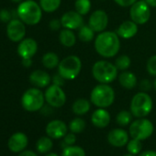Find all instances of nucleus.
<instances>
[{
	"instance_id": "38",
	"label": "nucleus",
	"mask_w": 156,
	"mask_h": 156,
	"mask_svg": "<svg viewBox=\"0 0 156 156\" xmlns=\"http://www.w3.org/2000/svg\"><path fill=\"white\" fill-rule=\"evenodd\" d=\"M51 81H52V84H53V85H57V86L62 87L63 84H64L65 79H64V78H63L62 76H61L59 73H57V74H55V75L52 76Z\"/></svg>"
},
{
	"instance_id": "24",
	"label": "nucleus",
	"mask_w": 156,
	"mask_h": 156,
	"mask_svg": "<svg viewBox=\"0 0 156 156\" xmlns=\"http://www.w3.org/2000/svg\"><path fill=\"white\" fill-rule=\"evenodd\" d=\"M41 62L45 68L54 69V68L58 67V65L60 63V59H59V56L55 52L48 51V52L43 54L42 59H41Z\"/></svg>"
},
{
	"instance_id": "31",
	"label": "nucleus",
	"mask_w": 156,
	"mask_h": 156,
	"mask_svg": "<svg viewBox=\"0 0 156 156\" xmlns=\"http://www.w3.org/2000/svg\"><path fill=\"white\" fill-rule=\"evenodd\" d=\"M62 156H86V151L82 147L71 145L63 149Z\"/></svg>"
},
{
	"instance_id": "12",
	"label": "nucleus",
	"mask_w": 156,
	"mask_h": 156,
	"mask_svg": "<svg viewBox=\"0 0 156 156\" xmlns=\"http://www.w3.org/2000/svg\"><path fill=\"white\" fill-rule=\"evenodd\" d=\"M61 23L62 28L72 30H79L84 25V19L81 14L77 11H67L61 18Z\"/></svg>"
},
{
	"instance_id": "8",
	"label": "nucleus",
	"mask_w": 156,
	"mask_h": 156,
	"mask_svg": "<svg viewBox=\"0 0 156 156\" xmlns=\"http://www.w3.org/2000/svg\"><path fill=\"white\" fill-rule=\"evenodd\" d=\"M154 130L153 124L151 120L140 118L129 125V135L132 139H137L139 140H145L150 138Z\"/></svg>"
},
{
	"instance_id": "5",
	"label": "nucleus",
	"mask_w": 156,
	"mask_h": 156,
	"mask_svg": "<svg viewBox=\"0 0 156 156\" xmlns=\"http://www.w3.org/2000/svg\"><path fill=\"white\" fill-rule=\"evenodd\" d=\"M57 68L58 73L65 80H74L81 73L82 61L76 55H69L60 62Z\"/></svg>"
},
{
	"instance_id": "6",
	"label": "nucleus",
	"mask_w": 156,
	"mask_h": 156,
	"mask_svg": "<svg viewBox=\"0 0 156 156\" xmlns=\"http://www.w3.org/2000/svg\"><path fill=\"white\" fill-rule=\"evenodd\" d=\"M153 107L151 98L146 92L137 93L130 101V112L135 118H145L148 116Z\"/></svg>"
},
{
	"instance_id": "34",
	"label": "nucleus",
	"mask_w": 156,
	"mask_h": 156,
	"mask_svg": "<svg viewBox=\"0 0 156 156\" xmlns=\"http://www.w3.org/2000/svg\"><path fill=\"white\" fill-rule=\"evenodd\" d=\"M146 70L150 75L156 77V55L151 56L146 63Z\"/></svg>"
},
{
	"instance_id": "1",
	"label": "nucleus",
	"mask_w": 156,
	"mask_h": 156,
	"mask_svg": "<svg viewBox=\"0 0 156 156\" xmlns=\"http://www.w3.org/2000/svg\"><path fill=\"white\" fill-rule=\"evenodd\" d=\"M95 50L104 58H112L120 49L119 36L114 31H102L95 39Z\"/></svg>"
},
{
	"instance_id": "40",
	"label": "nucleus",
	"mask_w": 156,
	"mask_h": 156,
	"mask_svg": "<svg viewBox=\"0 0 156 156\" xmlns=\"http://www.w3.org/2000/svg\"><path fill=\"white\" fill-rule=\"evenodd\" d=\"M152 86H153V85H151V81H149L148 79H143V80L140 82V89H141L143 92H146V91L151 90V88Z\"/></svg>"
},
{
	"instance_id": "10",
	"label": "nucleus",
	"mask_w": 156,
	"mask_h": 156,
	"mask_svg": "<svg viewBox=\"0 0 156 156\" xmlns=\"http://www.w3.org/2000/svg\"><path fill=\"white\" fill-rule=\"evenodd\" d=\"M45 101L52 108H62L66 102V94L62 87L51 85L47 87L45 93Z\"/></svg>"
},
{
	"instance_id": "23",
	"label": "nucleus",
	"mask_w": 156,
	"mask_h": 156,
	"mask_svg": "<svg viewBox=\"0 0 156 156\" xmlns=\"http://www.w3.org/2000/svg\"><path fill=\"white\" fill-rule=\"evenodd\" d=\"M91 108V101L86 98H79L73 102L72 106L73 112L77 116H83L86 115Z\"/></svg>"
},
{
	"instance_id": "45",
	"label": "nucleus",
	"mask_w": 156,
	"mask_h": 156,
	"mask_svg": "<svg viewBox=\"0 0 156 156\" xmlns=\"http://www.w3.org/2000/svg\"><path fill=\"white\" fill-rule=\"evenodd\" d=\"M45 156H59L57 153H54V152H48Z\"/></svg>"
},
{
	"instance_id": "20",
	"label": "nucleus",
	"mask_w": 156,
	"mask_h": 156,
	"mask_svg": "<svg viewBox=\"0 0 156 156\" xmlns=\"http://www.w3.org/2000/svg\"><path fill=\"white\" fill-rule=\"evenodd\" d=\"M91 122L97 128H106L110 122V114L106 108H98L93 112L91 116Z\"/></svg>"
},
{
	"instance_id": "29",
	"label": "nucleus",
	"mask_w": 156,
	"mask_h": 156,
	"mask_svg": "<svg viewBox=\"0 0 156 156\" xmlns=\"http://www.w3.org/2000/svg\"><path fill=\"white\" fill-rule=\"evenodd\" d=\"M74 9L82 16H85L89 13L91 9V1L90 0H75Z\"/></svg>"
},
{
	"instance_id": "42",
	"label": "nucleus",
	"mask_w": 156,
	"mask_h": 156,
	"mask_svg": "<svg viewBox=\"0 0 156 156\" xmlns=\"http://www.w3.org/2000/svg\"><path fill=\"white\" fill-rule=\"evenodd\" d=\"M22 65L26 68H30L32 65V60L31 58H26V59H22Z\"/></svg>"
},
{
	"instance_id": "33",
	"label": "nucleus",
	"mask_w": 156,
	"mask_h": 156,
	"mask_svg": "<svg viewBox=\"0 0 156 156\" xmlns=\"http://www.w3.org/2000/svg\"><path fill=\"white\" fill-rule=\"evenodd\" d=\"M141 140H139L137 139H132L127 143V150L129 153H131L133 155L138 154L141 151Z\"/></svg>"
},
{
	"instance_id": "32",
	"label": "nucleus",
	"mask_w": 156,
	"mask_h": 156,
	"mask_svg": "<svg viewBox=\"0 0 156 156\" xmlns=\"http://www.w3.org/2000/svg\"><path fill=\"white\" fill-rule=\"evenodd\" d=\"M130 64H131V60H130V58H129L128 55H125V54L119 56V57L116 59V61H115V65H116V67H117L119 70H120V71H126L127 69L129 68Z\"/></svg>"
},
{
	"instance_id": "47",
	"label": "nucleus",
	"mask_w": 156,
	"mask_h": 156,
	"mask_svg": "<svg viewBox=\"0 0 156 156\" xmlns=\"http://www.w3.org/2000/svg\"><path fill=\"white\" fill-rule=\"evenodd\" d=\"M12 1L14 3H20V2H22V0H12Z\"/></svg>"
},
{
	"instance_id": "25",
	"label": "nucleus",
	"mask_w": 156,
	"mask_h": 156,
	"mask_svg": "<svg viewBox=\"0 0 156 156\" xmlns=\"http://www.w3.org/2000/svg\"><path fill=\"white\" fill-rule=\"evenodd\" d=\"M53 147L52 139L49 136L41 137L36 142V150L40 153H48L51 151Z\"/></svg>"
},
{
	"instance_id": "35",
	"label": "nucleus",
	"mask_w": 156,
	"mask_h": 156,
	"mask_svg": "<svg viewBox=\"0 0 156 156\" xmlns=\"http://www.w3.org/2000/svg\"><path fill=\"white\" fill-rule=\"evenodd\" d=\"M12 20L11 13L8 9H1L0 10V20L5 23H9Z\"/></svg>"
},
{
	"instance_id": "39",
	"label": "nucleus",
	"mask_w": 156,
	"mask_h": 156,
	"mask_svg": "<svg viewBox=\"0 0 156 156\" xmlns=\"http://www.w3.org/2000/svg\"><path fill=\"white\" fill-rule=\"evenodd\" d=\"M49 27L51 30L53 31H56V30H59L62 26V23H61V20H52L50 21L49 23Z\"/></svg>"
},
{
	"instance_id": "14",
	"label": "nucleus",
	"mask_w": 156,
	"mask_h": 156,
	"mask_svg": "<svg viewBox=\"0 0 156 156\" xmlns=\"http://www.w3.org/2000/svg\"><path fill=\"white\" fill-rule=\"evenodd\" d=\"M29 143L28 136L24 132H15L8 140V147L10 151L14 153H20L24 151Z\"/></svg>"
},
{
	"instance_id": "16",
	"label": "nucleus",
	"mask_w": 156,
	"mask_h": 156,
	"mask_svg": "<svg viewBox=\"0 0 156 156\" xmlns=\"http://www.w3.org/2000/svg\"><path fill=\"white\" fill-rule=\"evenodd\" d=\"M38 51V43L34 39L31 38H26L23 39L21 41H20V44L18 45V54L21 57V59L26 58H31L36 54Z\"/></svg>"
},
{
	"instance_id": "17",
	"label": "nucleus",
	"mask_w": 156,
	"mask_h": 156,
	"mask_svg": "<svg viewBox=\"0 0 156 156\" xmlns=\"http://www.w3.org/2000/svg\"><path fill=\"white\" fill-rule=\"evenodd\" d=\"M108 141L114 147H123L129 142V134L123 129H114L108 132Z\"/></svg>"
},
{
	"instance_id": "13",
	"label": "nucleus",
	"mask_w": 156,
	"mask_h": 156,
	"mask_svg": "<svg viewBox=\"0 0 156 156\" xmlns=\"http://www.w3.org/2000/svg\"><path fill=\"white\" fill-rule=\"evenodd\" d=\"M108 24V14L102 10L98 9L94 11L88 20V25L95 30V32H102L104 31Z\"/></svg>"
},
{
	"instance_id": "21",
	"label": "nucleus",
	"mask_w": 156,
	"mask_h": 156,
	"mask_svg": "<svg viewBox=\"0 0 156 156\" xmlns=\"http://www.w3.org/2000/svg\"><path fill=\"white\" fill-rule=\"evenodd\" d=\"M119 82L120 86L126 89H133L137 86V77L134 73L129 71H123L119 76Z\"/></svg>"
},
{
	"instance_id": "37",
	"label": "nucleus",
	"mask_w": 156,
	"mask_h": 156,
	"mask_svg": "<svg viewBox=\"0 0 156 156\" xmlns=\"http://www.w3.org/2000/svg\"><path fill=\"white\" fill-rule=\"evenodd\" d=\"M114 1L116 4H118L120 7L128 8V7H131L138 0H114Z\"/></svg>"
},
{
	"instance_id": "22",
	"label": "nucleus",
	"mask_w": 156,
	"mask_h": 156,
	"mask_svg": "<svg viewBox=\"0 0 156 156\" xmlns=\"http://www.w3.org/2000/svg\"><path fill=\"white\" fill-rule=\"evenodd\" d=\"M59 41L61 44L64 47H73L76 42V36L73 30L63 28L59 33Z\"/></svg>"
},
{
	"instance_id": "46",
	"label": "nucleus",
	"mask_w": 156,
	"mask_h": 156,
	"mask_svg": "<svg viewBox=\"0 0 156 156\" xmlns=\"http://www.w3.org/2000/svg\"><path fill=\"white\" fill-rule=\"evenodd\" d=\"M153 87H154V89H155V91H156V77H155V79H154V81H153Z\"/></svg>"
},
{
	"instance_id": "11",
	"label": "nucleus",
	"mask_w": 156,
	"mask_h": 156,
	"mask_svg": "<svg viewBox=\"0 0 156 156\" xmlns=\"http://www.w3.org/2000/svg\"><path fill=\"white\" fill-rule=\"evenodd\" d=\"M26 24L20 19H12L7 26V35L13 42H20L26 36Z\"/></svg>"
},
{
	"instance_id": "43",
	"label": "nucleus",
	"mask_w": 156,
	"mask_h": 156,
	"mask_svg": "<svg viewBox=\"0 0 156 156\" xmlns=\"http://www.w3.org/2000/svg\"><path fill=\"white\" fill-rule=\"evenodd\" d=\"M139 156H156V151H145L143 152H141Z\"/></svg>"
},
{
	"instance_id": "15",
	"label": "nucleus",
	"mask_w": 156,
	"mask_h": 156,
	"mask_svg": "<svg viewBox=\"0 0 156 156\" xmlns=\"http://www.w3.org/2000/svg\"><path fill=\"white\" fill-rule=\"evenodd\" d=\"M46 134L51 139L59 140L67 134V125L60 119H53L46 126Z\"/></svg>"
},
{
	"instance_id": "3",
	"label": "nucleus",
	"mask_w": 156,
	"mask_h": 156,
	"mask_svg": "<svg viewBox=\"0 0 156 156\" xmlns=\"http://www.w3.org/2000/svg\"><path fill=\"white\" fill-rule=\"evenodd\" d=\"M119 69L115 63L101 60L96 62L92 66V75L99 84H110L118 78Z\"/></svg>"
},
{
	"instance_id": "26",
	"label": "nucleus",
	"mask_w": 156,
	"mask_h": 156,
	"mask_svg": "<svg viewBox=\"0 0 156 156\" xmlns=\"http://www.w3.org/2000/svg\"><path fill=\"white\" fill-rule=\"evenodd\" d=\"M95 30L89 25H83L78 30V38L81 41L89 42L95 39Z\"/></svg>"
},
{
	"instance_id": "18",
	"label": "nucleus",
	"mask_w": 156,
	"mask_h": 156,
	"mask_svg": "<svg viewBox=\"0 0 156 156\" xmlns=\"http://www.w3.org/2000/svg\"><path fill=\"white\" fill-rule=\"evenodd\" d=\"M30 82L35 87L44 88L49 87L51 82V75L43 70H35L30 75Z\"/></svg>"
},
{
	"instance_id": "48",
	"label": "nucleus",
	"mask_w": 156,
	"mask_h": 156,
	"mask_svg": "<svg viewBox=\"0 0 156 156\" xmlns=\"http://www.w3.org/2000/svg\"><path fill=\"white\" fill-rule=\"evenodd\" d=\"M123 156H134V155L131 154V153H128V154H125V155H123Z\"/></svg>"
},
{
	"instance_id": "44",
	"label": "nucleus",
	"mask_w": 156,
	"mask_h": 156,
	"mask_svg": "<svg viewBox=\"0 0 156 156\" xmlns=\"http://www.w3.org/2000/svg\"><path fill=\"white\" fill-rule=\"evenodd\" d=\"M150 8H156V0H144Z\"/></svg>"
},
{
	"instance_id": "19",
	"label": "nucleus",
	"mask_w": 156,
	"mask_h": 156,
	"mask_svg": "<svg viewBox=\"0 0 156 156\" xmlns=\"http://www.w3.org/2000/svg\"><path fill=\"white\" fill-rule=\"evenodd\" d=\"M116 32L119 36V38H122L125 40H129L137 34L138 24L135 23L134 21H132L131 20H125L119 26Z\"/></svg>"
},
{
	"instance_id": "7",
	"label": "nucleus",
	"mask_w": 156,
	"mask_h": 156,
	"mask_svg": "<svg viewBox=\"0 0 156 156\" xmlns=\"http://www.w3.org/2000/svg\"><path fill=\"white\" fill-rule=\"evenodd\" d=\"M45 102L43 92L38 87L29 88L21 97L22 108L29 112H36L41 110Z\"/></svg>"
},
{
	"instance_id": "2",
	"label": "nucleus",
	"mask_w": 156,
	"mask_h": 156,
	"mask_svg": "<svg viewBox=\"0 0 156 156\" xmlns=\"http://www.w3.org/2000/svg\"><path fill=\"white\" fill-rule=\"evenodd\" d=\"M42 9L34 0H25L20 3L17 9L19 19L26 25L34 26L40 23L42 18Z\"/></svg>"
},
{
	"instance_id": "27",
	"label": "nucleus",
	"mask_w": 156,
	"mask_h": 156,
	"mask_svg": "<svg viewBox=\"0 0 156 156\" xmlns=\"http://www.w3.org/2000/svg\"><path fill=\"white\" fill-rule=\"evenodd\" d=\"M62 3V0H40V6L41 9L47 13H52L56 11Z\"/></svg>"
},
{
	"instance_id": "30",
	"label": "nucleus",
	"mask_w": 156,
	"mask_h": 156,
	"mask_svg": "<svg viewBox=\"0 0 156 156\" xmlns=\"http://www.w3.org/2000/svg\"><path fill=\"white\" fill-rule=\"evenodd\" d=\"M132 113L128 110H121L119 113H118L116 117V121L119 125L125 127L129 125L132 122Z\"/></svg>"
},
{
	"instance_id": "28",
	"label": "nucleus",
	"mask_w": 156,
	"mask_h": 156,
	"mask_svg": "<svg viewBox=\"0 0 156 156\" xmlns=\"http://www.w3.org/2000/svg\"><path fill=\"white\" fill-rule=\"evenodd\" d=\"M86 121L81 118H75L71 120L69 123V129L71 132L76 134V133H81L86 129Z\"/></svg>"
},
{
	"instance_id": "41",
	"label": "nucleus",
	"mask_w": 156,
	"mask_h": 156,
	"mask_svg": "<svg viewBox=\"0 0 156 156\" xmlns=\"http://www.w3.org/2000/svg\"><path fill=\"white\" fill-rule=\"evenodd\" d=\"M19 156H38V154L36 152H34L33 151L30 150H24L21 152H20Z\"/></svg>"
},
{
	"instance_id": "36",
	"label": "nucleus",
	"mask_w": 156,
	"mask_h": 156,
	"mask_svg": "<svg viewBox=\"0 0 156 156\" xmlns=\"http://www.w3.org/2000/svg\"><path fill=\"white\" fill-rule=\"evenodd\" d=\"M76 141V137L74 135V133L71 132V133H67L64 137H63V142L67 145V146H71L73 145Z\"/></svg>"
},
{
	"instance_id": "4",
	"label": "nucleus",
	"mask_w": 156,
	"mask_h": 156,
	"mask_svg": "<svg viewBox=\"0 0 156 156\" xmlns=\"http://www.w3.org/2000/svg\"><path fill=\"white\" fill-rule=\"evenodd\" d=\"M114 100L115 91L109 84H99L91 91L90 101L98 108H108L114 103Z\"/></svg>"
},
{
	"instance_id": "9",
	"label": "nucleus",
	"mask_w": 156,
	"mask_h": 156,
	"mask_svg": "<svg viewBox=\"0 0 156 156\" xmlns=\"http://www.w3.org/2000/svg\"><path fill=\"white\" fill-rule=\"evenodd\" d=\"M129 17L130 20L138 25H144L149 21L151 17L149 5L144 0H140V1L138 0L129 9Z\"/></svg>"
}]
</instances>
